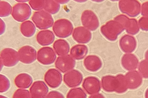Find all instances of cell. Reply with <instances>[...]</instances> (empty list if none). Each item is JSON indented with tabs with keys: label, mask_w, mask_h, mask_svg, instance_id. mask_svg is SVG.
<instances>
[{
	"label": "cell",
	"mask_w": 148,
	"mask_h": 98,
	"mask_svg": "<svg viewBox=\"0 0 148 98\" xmlns=\"http://www.w3.org/2000/svg\"><path fill=\"white\" fill-rule=\"evenodd\" d=\"M122 24L115 20H111L102 25L100 29L103 35L110 41H114L118 36L125 29Z\"/></svg>",
	"instance_id": "1"
},
{
	"label": "cell",
	"mask_w": 148,
	"mask_h": 98,
	"mask_svg": "<svg viewBox=\"0 0 148 98\" xmlns=\"http://www.w3.org/2000/svg\"><path fill=\"white\" fill-rule=\"evenodd\" d=\"M32 19L36 26L40 29H46L51 27L54 22L51 15L44 10L35 12Z\"/></svg>",
	"instance_id": "2"
},
{
	"label": "cell",
	"mask_w": 148,
	"mask_h": 98,
	"mask_svg": "<svg viewBox=\"0 0 148 98\" xmlns=\"http://www.w3.org/2000/svg\"><path fill=\"white\" fill-rule=\"evenodd\" d=\"M73 29L71 22L66 19H60L56 21L52 29L56 36L59 38H64L69 36Z\"/></svg>",
	"instance_id": "3"
},
{
	"label": "cell",
	"mask_w": 148,
	"mask_h": 98,
	"mask_svg": "<svg viewBox=\"0 0 148 98\" xmlns=\"http://www.w3.org/2000/svg\"><path fill=\"white\" fill-rule=\"evenodd\" d=\"M119 7L121 12L131 17L137 16L140 12V4L136 0H120Z\"/></svg>",
	"instance_id": "4"
},
{
	"label": "cell",
	"mask_w": 148,
	"mask_h": 98,
	"mask_svg": "<svg viewBox=\"0 0 148 98\" xmlns=\"http://www.w3.org/2000/svg\"><path fill=\"white\" fill-rule=\"evenodd\" d=\"M31 13V10L27 4L18 3L13 7L12 15L16 20L22 22L28 19Z\"/></svg>",
	"instance_id": "5"
},
{
	"label": "cell",
	"mask_w": 148,
	"mask_h": 98,
	"mask_svg": "<svg viewBox=\"0 0 148 98\" xmlns=\"http://www.w3.org/2000/svg\"><path fill=\"white\" fill-rule=\"evenodd\" d=\"M18 52L11 48L3 49L0 53V62L7 67H12L16 65L19 61Z\"/></svg>",
	"instance_id": "6"
},
{
	"label": "cell",
	"mask_w": 148,
	"mask_h": 98,
	"mask_svg": "<svg viewBox=\"0 0 148 98\" xmlns=\"http://www.w3.org/2000/svg\"><path fill=\"white\" fill-rule=\"evenodd\" d=\"M123 24L127 33L134 35L139 31L136 20L134 18H129L126 16L120 14L116 16L114 19Z\"/></svg>",
	"instance_id": "7"
},
{
	"label": "cell",
	"mask_w": 148,
	"mask_h": 98,
	"mask_svg": "<svg viewBox=\"0 0 148 98\" xmlns=\"http://www.w3.org/2000/svg\"><path fill=\"white\" fill-rule=\"evenodd\" d=\"M81 20L82 25L90 31L95 30L99 26V21L97 16L90 10H86L83 12Z\"/></svg>",
	"instance_id": "8"
},
{
	"label": "cell",
	"mask_w": 148,
	"mask_h": 98,
	"mask_svg": "<svg viewBox=\"0 0 148 98\" xmlns=\"http://www.w3.org/2000/svg\"><path fill=\"white\" fill-rule=\"evenodd\" d=\"M56 57V54L53 49L49 47L42 48L37 52V60L44 65H47L53 63Z\"/></svg>",
	"instance_id": "9"
},
{
	"label": "cell",
	"mask_w": 148,
	"mask_h": 98,
	"mask_svg": "<svg viewBox=\"0 0 148 98\" xmlns=\"http://www.w3.org/2000/svg\"><path fill=\"white\" fill-rule=\"evenodd\" d=\"M19 61L23 63L30 64L36 59V51L29 46L26 45L21 47L18 52Z\"/></svg>",
	"instance_id": "10"
},
{
	"label": "cell",
	"mask_w": 148,
	"mask_h": 98,
	"mask_svg": "<svg viewBox=\"0 0 148 98\" xmlns=\"http://www.w3.org/2000/svg\"><path fill=\"white\" fill-rule=\"evenodd\" d=\"M44 78L47 85L52 88L58 87L62 80V74L58 70L54 68L49 69L45 73Z\"/></svg>",
	"instance_id": "11"
},
{
	"label": "cell",
	"mask_w": 148,
	"mask_h": 98,
	"mask_svg": "<svg viewBox=\"0 0 148 98\" xmlns=\"http://www.w3.org/2000/svg\"><path fill=\"white\" fill-rule=\"evenodd\" d=\"M75 63L72 56L66 55L58 57L55 65L57 68L64 73L73 69L75 66Z\"/></svg>",
	"instance_id": "12"
},
{
	"label": "cell",
	"mask_w": 148,
	"mask_h": 98,
	"mask_svg": "<svg viewBox=\"0 0 148 98\" xmlns=\"http://www.w3.org/2000/svg\"><path fill=\"white\" fill-rule=\"evenodd\" d=\"M83 76L79 71L75 69L71 70L64 75L63 80L65 84L70 88L76 87L82 82Z\"/></svg>",
	"instance_id": "13"
},
{
	"label": "cell",
	"mask_w": 148,
	"mask_h": 98,
	"mask_svg": "<svg viewBox=\"0 0 148 98\" xmlns=\"http://www.w3.org/2000/svg\"><path fill=\"white\" fill-rule=\"evenodd\" d=\"M31 97L33 98H43L46 97L49 88L42 81L35 82L29 89Z\"/></svg>",
	"instance_id": "14"
},
{
	"label": "cell",
	"mask_w": 148,
	"mask_h": 98,
	"mask_svg": "<svg viewBox=\"0 0 148 98\" xmlns=\"http://www.w3.org/2000/svg\"><path fill=\"white\" fill-rule=\"evenodd\" d=\"M82 86L85 91L89 95L97 93L101 89L99 80L94 76H89L85 78Z\"/></svg>",
	"instance_id": "15"
},
{
	"label": "cell",
	"mask_w": 148,
	"mask_h": 98,
	"mask_svg": "<svg viewBox=\"0 0 148 98\" xmlns=\"http://www.w3.org/2000/svg\"><path fill=\"white\" fill-rule=\"evenodd\" d=\"M72 36L74 39L78 43L85 44L90 41L92 35L91 32L86 28L79 27L75 28Z\"/></svg>",
	"instance_id": "16"
},
{
	"label": "cell",
	"mask_w": 148,
	"mask_h": 98,
	"mask_svg": "<svg viewBox=\"0 0 148 98\" xmlns=\"http://www.w3.org/2000/svg\"><path fill=\"white\" fill-rule=\"evenodd\" d=\"M119 44L121 50L125 53H131L134 51L136 46V41L133 36L125 35L120 39Z\"/></svg>",
	"instance_id": "17"
},
{
	"label": "cell",
	"mask_w": 148,
	"mask_h": 98,
	"mask_svg": "<svg viewBox=\"0 0 148 98\" xmlns=\"http://www.w3.org/2000/svg\"><path fill=\"white\" fill-rule=\"evenodd\" d=\"M128 88L133 89L137 88L141 84L142 82V76L136 70H132L127 73L125 76Z\"/></svg>",
	"instance_id": "18"
},
{
	"label": "cell",
	"mask_w": 148,
	"mask_h": 98,
	"mask_svg": "<svg viewBox=\"0 0 148 98\" xmlns=\"http://www.w3.org/2000/svg\"><path fill=\"white\" fill-rule=\"evenodd\" d=\"M84 63L86 68L88 70L95 72L101 67L102 63L99 57L95 55H90L84 59Z\"/></svg>",
	"instance_id": "19"
},
{
	"label": "cell",
	"mask_w": 148,
	"mask_h": 98,
	"mask_svg": "<svg viewBox=\"0 0 148 98\" xmlns=\"http://www.w3.org/2000/svg\"><path fill=\"white\" fill-rule=\"evenodd\" d=\"M121 63L122 66L125 69L128 71H132L137 68L138 60L134 54H126L122 56Z\"/></svg>",
	"instance_id": "20"
},
{
	"label": "cell",
	"mask_w": 148,
	"mask_h": 98,
	"mask_svg": "<svg viewBox=\"0 0 148 98\" xmlns=\"http://www.w3.org/2000/svg\"><path fill=\"white\" fill-rule=\"evenodd\" d=\"M118 84V81L116 76L107 75L102 78V86L103 89L106 92H111L115 91Z\"/></svg>",
	"instance_id": "21"
},
{
	"label": "cell",
	"mask_w": 148,
	"mask_h": 98,
	"mask_svg": "<svg viewBox=\"0 0 148 98\" xmlns=\"http://www.w3.org/2000/svg\"><path fill=\"white\" fill-rule=\"evenodd\" d=\"M55 36L51 31L49 30L40 31L37 34L36 39L38 43L42 46L49 45L55 39Z\"/></svg>",
	"instance_id": "22"
},
{
	"label": "cell",
	"mask_w": 148,
	"mask_h": 98,
	"mask_svg": "<svg viewBox=\"0 0 148 98\" xmlns=\"http://www.w3.org/2000/svg\"><path fill=\"white\" fill-rule=\"evenodd\" d=\"M32 81L31 76L25 73L18 74L14 80V84L17 87L23 88H28L32 84Z\"/></svg>",
	"instance_id": "23"
},
{
	"label": "cell",
	"mask_w": 148,
	"mask_h": 98,
	"mask_svg": "<svg viewBox=\"0 0 148 98\" xmlns=\"http://www.w3.org/2000/svg\"><path fill=\"white\" fill-rule=\"evenodd\" d=\"M53 47L55 52L58 56H62L67 54L70 49L68 43L63 39L56 40L53 43Z\"/></svg>",
	"instance_id": "24"
},
{
	"label": "cell",
	"mask_w": 148,
	"mask_h": 98,
	"mask_svg": "<svg viewBox=\"0 0 148 98\" xmlns=\"http://www.w3.org/2000/svg\"><path fill=\"white\" fill-rule=\"evenodd\" d=\"M88 52V48L86 46L78 44L71 48L70 53L72 57L76 60H79L83 59Z\"/></svg>",
	"instance_id": "25"
},
{
	"label": "cell",
	"mask_w": 148,
	"mask_h": 98,
	"mask_svg": "<svg viewBox=\"0 0 148 98\" xmlns=\"http://www.w3.org/2000/svg\"><path fill=\"white\" fill-rule=\"evenodd\" d=\"M20 31L24 36L29 37L32 36L36 31V27L33 23L28 20L21 23L20 27Z\"/></svg>",
	"instance_id": "26"
},
{
	"label": "cell",
	"mask_w": 148,
	"mask_h": 98,
	"mask_svg": "<svg viewBox=\"0 0 148 98\" xmlns=\"http://www.w3.org/2000/svg\"><path fill=\"white\" fill-rule=\"evenodd\" d=\"M60 4L56 0H45L44 9L45 11L52 14H54L59 11Z\"/></svg>",
	"instance_id": "27"
},
{
	"label": "cell",
	"mask_w": 148,
	"mask_h": 98,
	"mask_svg": "<svg viewBox=\"0 0 148 98\" xmlns=\"http://www.w3.org/2000/svg\"><path fill=\"white\" fill-rule=\"evenodd\" d=\"M116 77L118 81V84L115 92L119 93L125 92L128 88L125 76L122 74H119Z\"/></svg>",
	"instance_id": "28"
},
{
	"label": "cell",
	"mask_w": 148,
	"mask_h": 98,
	"mask_svg": "<svg viewBox=\"0 0 148 98\" xmlns=\"http://www.w3.org/2000/svg\"><path fill=\"white\" fill-rule=\"evenodd\" d=\"M12 11V7L8 2L4 1H0V16L3 17L10 15Z\"/></svg>",
	"instance_id": "29"
},
{
	"label": "cell",
	"mask_w": 148,
	"mask_h": 98,
	"mask_svg": "<svg viewBox=\"0 0 148 98\" xmlns=\"http://www.w3.org/2000/svg\"><path fill=\"white\" fill-rule=\"evenodd\" d=\"M86 95L81 88H77L71 89L67 95L66 97L85 98Z\"/></svg>",
	"instance_id": "30"
},
{
	"label": "cell",
	"mask_w": 148,
	"mask_h": 98,
	"mask_svg": "<svg viewBox=\"0 0 148 98\" xmlns=\"http://www.w3.org/2000/svg\"><path fill=\"white\" fill-rule=\"evenodd\" d=\"M138 69L141 76L144 78H148V61L144 60L139 63Z\"/></svg>",
	"instance_id": "31"
},
{
	"label": "cell",
	"mask_w": 148,
	"mask_h": 98,
	"mask_svg": "<svg viewBox=\"0 0 148 98\" xmlns=\"http://www.w3.org/2000/svg\"><path fill=\"white\" fill-rule=\"evenodd\" d=\"M0 92L1 93L6 92L9 89L10 83L9 79L5 76L0 75Z\"/></svg>",
	"instance_id": "32"
},
{
	"label": "cell",
	"mask_w": 148,
	"mask_h": 98,
	"mask_svg": "<svg viewBox=\"0 0 148 98\" xmlns=\"http://www.w3.org/2000/svg\"><path fill=\"white\" fill-rule=\"evenodd\" d=\"M45 0H30L29 3L35 10H40L44 8Z\"/></svg>",
	"instance_id": "33"
},
{
	"label": "cell",
	"mask_w": 148,
	"mask_h": 98,
	"mask_svg": "<svg viewBox=\"0 0 148 98\" xmlns=\"http://www.w3.org/2000/svg\"><path fill=\"white\" fill-rule=\"evenodd\" d=\"M30 94L28 90L21 89L17 90L14 93L13 98H30Z\"/></svg>",
	"instance_id": "34"
},
{
	"label": "cell",
	"mask_w": 148,
	"mask_h": 98,
	"mask_svg": "<svg viewBox=\"0 0 148 98\" xmlns=\"http://www.w3.org/2000/svg\"><path fill=\"white\" fill-rule=\"evenodd\" d=\"M138 24L142 30L148 31V18L143 17L140 18L138 20Z\"/></svg>",
	"instance_id": "35"
},
{
	"label": "cell",
	"mask_w": 148,
	"mask_h": 98,
	"mask_svg": "<svg viewBox=\"0 0 148 98\" xmlns=\"http://www.w3.org/2000/svg\"><path fill=\"white\" fill-rule=\"evenodd\" d=\"M46 98H64V96L58 92L55 91H50L46 97Z\"/></svg>",
	"instance_id": "36"
},
{
	"label": "cell",
	"mask_w": 148,
	"mask_h": 98,
	"mask_svg": "<svg viewBox=\"0 0 148 98\" xmlns=\"http://www.w3.org/2000/svg\"><path fill=\"white\" fill-rule=\"evenodd\" d=\"M141 13L142 16L148 17V1L143 3L141 7Z\"/></svg>",
	"instance_id": "37"
},
{
	"label": "cell",
	"mask_w": 148,
	"mask_h": 98,
	"mask_svg": "<svg viewBox=\"0 0 148 98\" xmlns=\"http://www.w3.org/2000/svg\"><path fill=\"white\" fill-rule=\"evenodd\" d=\"M5 26L4 22L0 19V35L3 33L5 30Z\"/></svg>",
	"instance_id": "38"
},
{
	"label": "cell",
	"mask_w": 148,
	"mask_h": 98,
	"mask_svg": "<svg viewBox=\"0 0 148 98\" xmlns=\"http://www.w3.org/2000/svg\"><path fill=\"white\" fill-rule=\"evenodd\" d=\"M104 96L102 94L99 93H96L90 96L89 97L90 98H104Z\"/></svg>",
	"instance_id": "39"
},
{
	"label": "cell",
	"mask_w": 148,
	"mask_h": 98,
	"mask_svg": "<svg viewBox=\"0 0 148 98\" xmlns=\"http://www.w3.org/2000/svg\"><path fill=\"white\" fill-rule=\"evenodd\" d=\"M59 3L63 4L67 3L69 0H56Z\"/></svg>",
	"instance_id": "40"
},
{
	"label": "cell",
	"mask_w": 148,
	"mask_h": 98,
	"mask_svg": "<svg viewBox=\"0 0 148 98\" xmlns=\"http://www.w3.org/2000/svg\"><path fill=\"white\" fill-rule=\"evenodd\" d=\"M145 57L146 60L148 61V50H147L145 53Z\"/></svg>",
	"instance_id": "41"
},
{
	"label": "cell",
	"mask_w": 148,
	"mask_h": 98,
	"mask_svg": "<svg viewBox=\"0 0 148 98\" xmlns=\"http://www.w3.org/2000/svg\"><path fill=\"white\" fill-rule=\"evenodd\" d=\"M145 96V98H148V88L147 89L146 91Z\"/></svg>",
	"instance_id": "42"
},
{
	"label": "cell",
	"mask_w": 148,
	"mask_h": 98,
	"mask_svg": "<svg viewBox=\"0 0 148 98\" xmlns=\"http://www.w3.org/2000/svg\"><path fill=\"white\" fill-rule=\"evenodd\" d=\"M28 0H16V1L18 2H27Z\"/></svg>",
	"instance_id": "43"
}]
</instances>
